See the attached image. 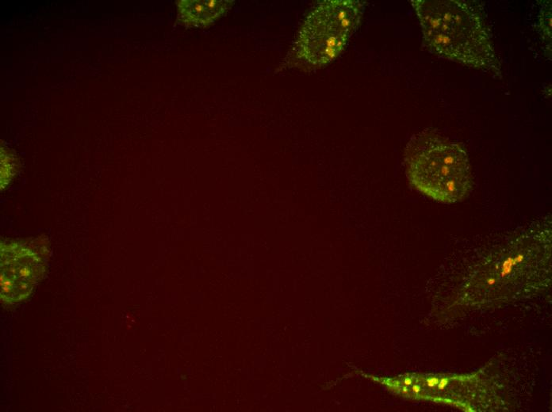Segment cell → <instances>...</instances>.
Returning a JSON list of instances; mask_svg holds the SVG:
<instances>
[{
    "mask_svg": "<svg viewBox=\"0 0 552 412\" xmlns=\"http://www.w3.org/2000/svg\"><path fill=\"white\" fill-rule=\"evenodd\" d=\"M46 262L34 248L21 242L1 243V301L14 304L25 301L44 277Z\"/></svg>",
    "mask_w": 552,
    "mask_h": 412,
    "instance_id": "cell-4",
    "label": "cell"
},
{
    "mask_svg": "<svg viewBox=\"0 0 552 412\" xmlns=\"http://www.w3.org/2000/svg\"><path fill=\"white\" fill-rule=\"evenodd\" d=\"M424 44L437 57L501 78V64L478 7L463 0H412Z\"/></svg>",
    "mask_w": 552,
    "mask_h": 412,
    "instance_id": "cell-1",
    "label": "cell"
},
{
    "mask_svg": "<svg viewBox=\"0 0 552 412\" xmlns=\"http://www.w3.org/2000/svg\"><path fill=\"white\" fill-rule=\"evenodd\" d=\"M448 379L443 378L440 380L439 383H438L437 385H438V389H439L440 390H444V389L446 387V386L448 385Z\"/></svg>",
    "mask_w": 552,
    "mask_h": 412,
    "instance_id": "cell-9",
    "label": "cell"
},
{
    "mask_svg": "<svg viewBox=\"0 0 552 412\" xmlns=\"http://www.w3.org/2000/svg\"><path fill=\"white\" fill-rule=\"evenodd\" d=\"M2 168H1V189H4L14 175V166L10 163V156H7L5 152L2 153Z\"/></svg>",
    "mask_w": 552,
    "mask_h": 412,
    "instance_id": "cell-6",
    "label": "cell"
},
{
    "mask_svg": "<svg viewBox=\"0 0 552 412\" xmlns=\"http://www.w3.org/2000/svg\"><path fill=\"white\" fill-rule=\"evenodd\" d=\"M234 4L233 0H180L179 17L189 27H206L225 14Z\"/></svg>",
    "mask_w": 552,
    "mask_h": 412,
    "instance_id": "cell-5",
    "label": "cell"
},
{
    "mask_svg": "<svg viewBox=\"0 0 552 412\" xmlns=\"http://www.w3.org/2000/svg\"><path fill=\"white\" fill-rule=\"evenodd\" d=\"M410 184L432 200L451 204L472 189L469 158L462 146L432 131L414 135L404 153Z\"/></svg>",
    "mask_w": 552,
    "mask_h": 412,
    "instance_id": "cell-2",
    "label": "cell"
},
{
    "mask_svg": "<svg viewBox=\"0 0 552 412\" xmlns=\"http://www.w3.org/2000/svg\"><path fill=\"white\" fill-rule=\"evenodd\" d=\"M403 384H405V386H407V387H409V386L412 385V379L409 378V377H406V378H405V380H404Z\"/></svg>",
    "mask_w": 552,
    "mask_h": 412,
    "instance_id": "cell-10",
    "label": "cell"
},
{
    "mask_svg": "<svg viewBox=\"0 0 552 412\" xmlns=\"http://www.w3.org/2000/svg\"><path fill=\"white\" fill-rule=\"evenodd\" d=\"M366 2L326 0L307 15L294 43L296 58L313 67L334 60L347 45L360 23Z\"/></svg>",
    "mask_w": 552,
    "mask_h": 412,
    "instance_id": "cell-3",
    "label": "cell"
},
{
    "mask_svg": "<svg viewBox=\"0 0 552 412\" xmlns=\"http://www.w3.org/2000/svg\"><path fill=\"white\" fill-rule=\"evenodd\" d=\"M412 390L414 393H416V394H418V393H419L420 392H421V386L416 384V385H414L413 387H412Z\"/></svg>",
    "mask_w": 552,
    "mask_h": 412,
    "instance_id": "cell-11",
    "label": "cell"
},
{
    "mask_svg": "<svg viewBox=\"0 0 552 412\" xmlns=\"http://www.w3.org/2000/svg\"><path fill=\"white\" fill-rule=\"evenodd\" d=\"M439 381V379L437 378V377H432V378L427 380V385L429 387H434L438 384Z\"/></svg>",
    "mask_w": 552,
    "mask_h": 412,
    "instance_id": "cell-8",
    "label": "cell"
},
{
    "mask_svg": "<svg viewBox=\"0 0 552 412\" xmlns=\"http://www.w3.org/2000/svg\"><path fill=\"white\" fill-rule=\"evenodd\" d=\"M545 18H543L541 24L543 25V34H546L547 37H550V27H551V18H550V9L546 12V16H543Z\"/></svg>",
    "mask_w": 552,
    "mask_h": 412,
    "instance_id": "cell-7",
    "label": "cell"
}]
</instances>
